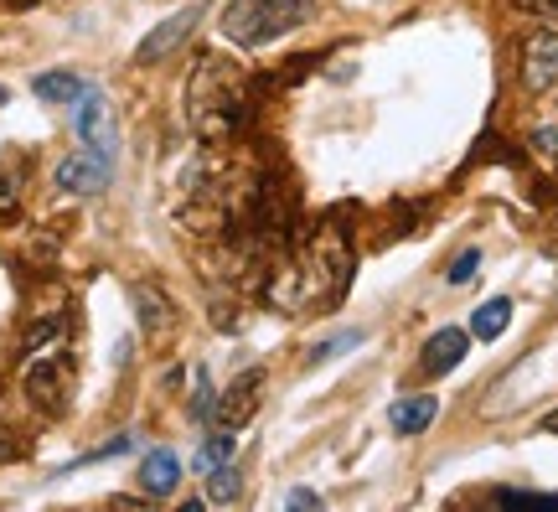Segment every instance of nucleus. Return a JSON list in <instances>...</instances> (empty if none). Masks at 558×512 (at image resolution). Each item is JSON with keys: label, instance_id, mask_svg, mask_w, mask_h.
Instances as JSON below:
<instances>
[{"label": "nucleus", "instance_id": "obj_1", "mask_svg": "<svg viewBox=\"0 0 558 512\" xmlns=\"http://www.w3.org/2000/svg\"><path fill=\"white\" fill-rule=\"evenodd\" d=\"M352 280V249L347 233L336 223H321L310 244H300V259L279 269V280L269 285V300H279L285 311H305V306H326V300H341Z\"/></svg>", "mask_w": 558, "mask_h": 512}, {"label": "nucleus", "instance_id": "obj_2", "mask_svg": "<svg viewBox=\"0 0 558 512\" xmlns=\"http://www.w3.org/2000/svg\"><path fill=\"white\" fill-rule=\"evenodd\" d=\"M248 114V94H243V73L228 68L223 57H202L192 83H186V119H192V130L217 145L228 140Z\"/></svg>", "mask_w": 558, "mask_h": 512}, {"label": "nucleus", "instance_id": "obj_3", "mask_svg": "<svg viewBox=\"0 0 558 512\" xmlns=\"http://www.w3.org/2000/svg\"><path fill=\"white\" fill-rule=\"evenodd\" d=\"M310 11H316L310 0H233L223 11V37L238 47H264L310 21Z\"/></svg>", "mask_w": 558, "mask_h": 512}, {"label": "nucleus", "instance_id": "obj_4", "mask_svg": "<svg viewBox=\"0 0 558 512\" xmlns=\"http://www.w3.org/2000/svg\"><path fill=\"white\" fill-rule=\"evenodd\" d=\"M26 394L37 399L47 414H62L68 409V394H73V363H68V347L52 342L42 352L26 357Z\"/></svg>", "mask_w": 558, "mask_h": 512}, {"label": "nucleus", "instance_id": "obj_5", "mask_svg": "<svg viewBox=\"0 0 558 512\" xmlns=\"http://www.w3.org/2000/svg\"><path fill=\"white\" fill-rule=\"evenodd\" d=\"M73 130L88 150H99V156H114V114H109V99L99 88H83L73 99Z\"/></svg>", "mask_w": 558, "mask_h": 512}, {"label": "nucleus", "instance_id": "obj_6", "mask_svg": "<svg viewBox=\"0 0 558 512\" xmlns=\"http://www.w3.org/2000/svg\"><path fill=\"white\" fill-rule=\"evenodd\" d=\"M522 88L538 99L558 88V32H533L522 42Z\"/></svg>", "mask_w": 558, "mask_h": 512}, {"label": "nucleus", "instance_id": "obj_7", "mask_svg": "<svg viewBox=\"0 0 558 512\" xmlns=\"http://www.w3.org/2000/svg\"><path fill=\"white\" fill-rule=\"evenodd\" d=\"M109 176H114V156H99V150H78V156H68L57 166V187L62 192H78V197H93V192H104L109 187Z\"/></svg>", "mask_w": 558, "mask_h": 512}, {"label": "nucleus", "instance_id": "obj_8", "mask_svg": "<svg viewBox=\"0 0 558 512\" xmlns=\"http://www.w3.org/2000/svg\"><path fill=\"white\" fill-rule=\"evenodd\" d=\"M259 388H264V368H248V373H238V378L223 388V399L212 404L217 425H223V430L248 425V419H254V409H259Z\"/></svg>", "mask_w": 558, "mask_h": 512}, {"label": "nucleus", "instance_id": "obj_9", "mask_svg": "<svg viewBox=\"0 0 558 512\" xmlns=\"http://www.w3.org/2000/svg\"><path fill=\"white\" fill-rule=\"evenodd\" d=\"M192 26H197V6H181L176 16H166V21L155 26V32L135 47V63H140V68H150V63H161V57H171L186 37H192Z\"/></svg>", "mask_w": 558, "mask_h": 512}, {"label": "nucleus", "instance_id": "obj_10", "mask_svg": "<svg viewBox=\"0 0 558 512\" xmlns=\"http://www.w3.org/2000/svg\"><path fill=\"white\" fill-rule=\"evenodd\" d=\"M130 300H135V321H140V331L150 342H161V337L176 331V311H171V300H166L161 285H135Z\"/></svg>", "mask_w": 558, "mask_h": 512}, {"label": "nucleus", "instance_id": "obj_11", "mask_svg": "<svg viewBox=\"0 0 558 512\" xmlns=\"http://www.w3.org/2000/svg\"><path fill=\"white\" fill-rule=\"evenodd\" d=\"M465 347H471V331H460V326H440L434 337L424 342V373H455L460 368V357Z\"/></svg>", "mask_w": 558, "mask_h": 512}, {"label": "nucleus", "instance_id": "obj_12", "mask_svg": "<svg viewBox=\"0 0 558 512\" xmlns=\"http://www.w3.org/2000/svg\"><path fill=\"white\" fill-rule=\"evenodd\" d=\"M140 487H145V497H171L181 487L176 450H150V456L140 461Z\"/></svg>", "mask_w": 558, "mask_h": 512}, {"label": "nucleus", "instance_id": "obj_13", "mask_svg": "<svg viewBox=\"0 0 558 512\" xmlns=\"http://www.w3.org/2000/svg\"><path fill=\"white\" fill-rule=\"evenodd\" d=\"M440 414V399L434 394H414V399H398L393 409H388V419H393V430L398 435H419V430H429V419Z\"/></svg>", "mask_w": 558, "mask_h": 512}, {"label": "nucleus", "instance_id": "obj_14", "mask_svg": "<svg viewBox=\"0 0 558 512\" xmlns=\"http://www.w3.org/2000/svg\"><path fill=\"white\" fill-rule=\"evenodd\" d=\"M507 326H512V300L507 295H496V300L471 311V337H481V342H496Z\"/></svg>", "mask_w": 558, "mask_h": 512}, {"label": "nucleus", "instance_id": "obj_15", "mask_svg": "<svg viewBox=\"0 0 558 512\" xmlns=\"http://www.w3.org/2000/svg\"><path fill=\"white\" fill-rule=\"evenodd\" d=\"M83 88L88 83L78 73H37V78H31V94H37L42 104H73Z\"/></svg>", "mask_w": 558, "mask_h": 512}, {"label": "nucleus", "instance_id": "obj_16", "mask_svg": "<svg viewBox=\"0 0 558 512\" xmlns=\"http://www.w3.org/2000/svg\"><path fill=\"white\" fill-rule=\"evenodd\" d=\"M233 456H238V435L223 430V435H207V440H202V450L192 456V466H197V476H207V471H217V466H228Z\"/></svg>", "mask_w": 558, "mask_h": 512}, {"label": "nucleus", "instance_id": "obj_17", "mask_svg": "<svg viewBox=\"0 0 558 512\" xmlns=\"http://www.w3.org/2000/svg\"><path fill=\"white\" fill-rule=\"evenodd\" d=\"M207 497L212 502H233L238 497V471H233V461L217 466V471H207Z\"/></svg>", "mask_w": 558, "mask_h": 512}, {"label": "nucleus", "instance_id": "obj_18", "mask_svg": "<svg viewBox=\"0 0 558 512\" xmlns=\"http://www.w3.org/2000/svg\"><path fill=\"white\" fill-rule=\"evenodd\" d=\"M496 507H553V512H558V497H553V492H517V487H502V492H496Z\"/></svg>", "mask_w": 558, "mask_h": 512}, {"label": "nucleus", "instance_id": "obj_19", "mask_svg": "<svg viewBox=\"0 0 558 512\" xmlns=\"http://www.w3.org/2000/svg\"><path fill=\"white\" fill-rule=\"evenodd\" d=\"M476 269H481V249H465V254H455V264H450V285H471L476 280Z\"/></svg>", "mask_w": 558, "mask_h": 512}, {"label": "nucleus", "instance_id": "obj_20", "mask_svg": "<svg viewBox=\"0 0 558 512\" xmlns=\"http://www.w3.org/2000/svg\"><path fill=\"white\" fill-rule=\"evenodd\" d=\"M357 342H362V331H341V337H331V342H316L310 347V363H331L341 347H357Z\"/></svg>", "mask_w": 558, "mask_h": 512}, {"label": "nucleus", "instance_id": "obj_21", "mask_svg": "<svg viewBox=\"0 0 558 512\" xmlns=\"http://www.w3.org/2000/svg\"><path fill=\"white\" fill-rule=\"evenodd\" d=\"M16 207H21V182L11 171H0V218H11Z\"/></svg>", "mask_w": 558, "mask_h": 512}, {"label": "nucleus", "instance_id": "obj_22", "mask_svg": "<svg viewBox=\"0 0 558 512\" xmlns=\"http://www.w3.org/2000/svg\"><path fill=\"white\" fill-rule=\"evenodd\" d=\"M212 404H217V399H212V383H207V373L197 368V394H192V414H197V419H212Z\"/></svg>", "mask_w": 558, "mask_h": 512}, {"label": "nucleus", "instance_id": "obj_23", "mask_svg": "<svg viewBox=\"0 0 558 512\" xmlns=\"http://www.w3.org/2000/svg\"><path fill=\"white\" fill-rule=\"evenodd\" d=\"M533 145L543 150L548 161H558V130H538V135H533Z\"/></svg>", "mask_w": 558, "mask_h": 512}, {"label": "nucleus", "instance_id": "obj_24", "mask_svg": "<svg viewBox=\"0 0 558 512\" xmlns=\"http://www.w3.org/2000/svg\"><path fill=\"white\" fill-rule=\"evenodd\" d=\"M527 6H533L543 21H553V26H558V0H527Z\"/></svg>", "mask_w": 558, "mask_h": 512}, {"label": "nucleus", "instance_id": "obj_25", "mask_svg": "<svg viewBox=\"0 0 558 512\" xmlns=\"http://www.w3.org/2000/svg\"><path fill=\"white\" fill-rule=\"evenodd\" d=\"M290 507H321L316 492H290Z\"/></svg>", "mask_w": 558, "mask_h": 512}, {"label": "nucleus", "instance_id": "obj_26", "mask_svg": "<svg viewBox=\"0 0 558 512\" xmlns=\"http://www.w3.org/2000/svg\"><path fill=\"white\" fill-rule=\"evenodd\" d=\"M538 430H543V435H558V409H553V414H543V425H538Z\"/></svg>", "mask_w": 558, "mask_h": 512}, {"label": "nucleus", "instance_id": "obj_27", "mask_svg": "<svg viewBox=\"0 0 558 512\" xmlns=\"http://www.w3.org/2000/svg\"><path fill=\"white\" fill-rule=\"evenodd\" d=\"M11 11H31V6H42V0H6Z\"/></svg>", "mask_w": 558, "mask_h": 512}, {"label": "nucleus", "instance_id": "obj_28", "mask_svg": "<svg viewBox=\"0 0 558 512\" xmlns=\"http://www.w3.org/2000/svg\"><path fill=\"white\" fill-rule=\"evenodd\" d=\"M11 104V94H6V83H0V109H6Z\"/></svg>", "mask_w": 558, "mask_h": 512}]
</instances>
